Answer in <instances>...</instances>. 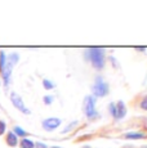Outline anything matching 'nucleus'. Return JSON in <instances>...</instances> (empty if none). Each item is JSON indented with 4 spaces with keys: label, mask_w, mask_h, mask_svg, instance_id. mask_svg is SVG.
Listing matches in <instances>:
<instances>
[{
    "label": "nucleus",
    "mask_w": 147,
    "mask_h": 148,
    "mask_svg": "<svg viewBox=\"0 0 147 148\" xmlns=\"http://www.w3.org/2000/svg\"><path fill=\"white\" fill-rule=\"evenodd\" d=\"M87 57L93 63V66L98 70L104 66V52L101 48H89L87 50Z\"/></svg>",
    "instance_id": "f257e3e1"
},
{
    "label": "nucleus",
    "mask_w": 147,
    "mask_h": 148,
    "mask_svg": "<svg viewBox=\"0 0 147 148\" xmlns=\"http://www.w3.org/2000/svg\"><path fill=\"white\" fill-rule=\"evenodd\" d=\"M18 62V54L13 53L9 56V59H8V62H5V66L3 68V79H4V85L5 88L8 86V82H9V77H10V72H12V68L13 66Z\"/></svg>",
    "instance_id": "f03ea898"
},
{
    "label": "nucleus",
    "mask_w": 147,
    "mask_h": 148,
    "mask_svg": "<svg viewBox=\"0 0 147 148\" xmlns=\"http://www.w3.org/2000/svg\"><path fill=\"white\" fill-rule=\"evenodd\" d=\"M95 98L92 95H88L85 99H84V112H85L87 117H94L97 115V111H95Z\"/></svg>",
    "instance_id": "7ed1b4c3"
},
{
    "label": "nucleus",
    "mask_w": 147,
    "mask_h": 148,
    "mask_svg": "<svg viewBox=\"0 0 147 148\" xmlns=\"http://www.w3.org/2000/svg\"><path fill=\"white\" fill-rule=\"evenodd\" d=\"M110 88L109 84L104 82L102 80V77H97V81H95V85L93 86V93H94L95 97H104L109 93Z\"/></svg>",
    "instance_id": "20e7f679"
},
{
    "label": "nucleus",
    "mask_w": 147,
    "mask_h": 148,
    "mask_svg": "<svg viewBox=\"0 0 147 148\" xmlns=\"http://www.w3.org/2000/svg\"><path fill=\"white\" fill-rule=\"evenodd\" d=\"M10 101H12V103L14 104V107H16V108H18V110L21 111V112L26 113V115H30V113H31V111L23 104V101H22L21 97L17 94V93H14V92L10 93Z\"/></svg>",
    "instance_id": "39448f33"
},
{
    "label": "nucleus",
    "mask_w": 147,
    "mask_h": 148,
    "mask_svg": "<svg viewBox=\"0 0 147 148\" xmlns=\"http://www.w3.org/2000/svg\"><path fill=\"white\" fill-rule=\"evenodd\" d=\"M59 125H61V120L59 119H54V117L47 119V120L43 121V127L45 130H54V129H57Z\"/></svg>",
    "instance_id": "423d86ee"
},
{
    "label": "nucleus",
    "mask_w": 147,
    "mask_h": 148,
    "mask_svg": "<svg viewBox=\"0 0 147 148\" xmlns=\"http://www.w3.org/2000/svg\"><path fill=\"white\" fill-rule=\"evenodd\" d=\"M115 107H116V115H115V117L116 119H123L124 116L126 115V107H125V104H124V102L120 101Z\"/></svg>",
    "instance_id": "0eeeda50"
},
{
    "label": "nucleus",
    "mask_w": 147,
    "mask_h": 148,
    "mask_svg": "<svg viewBox=\"0 0 147 148\" xmlns=\"http://www.w3.org/2000/svg\"><path fill=\"white\" fill-rule=\"evenodd\" d=\"M7 143H8V146H10V147H16L17 146L18 140H17V135L14 134V133H12V132L8 133V135H7Z\"/></svg>",
    "instance_id": "6e6552de"
},
{
    "label": "nucleus",
    "mask_w": 147,
    "mask_h": 148,
    "mask_svg": "<svg viewBox=\"0 0 147 148\" xmlns=\"http://www.w3.org/2000/svg\"><path fill=\"white\" fill-rule=\"evenodd\" d=\"M21 148H35V143L31 142L30 139H22L21 140Z\"/></svg>",
    "instance_id": "1a4fd4ad"
},
{
    "label": "nucleus",
    "mask_w": 147,
    "mask_h": 148,
    "mask_svg": "<svg viewBox=\"0 0 147 148\" xmlns=\"http://www.w3.org/2000/svg\"><path fill=\"white\" fill-rule=\"evenodd\" d=\"M143 136L145 135L142 133H126L125 134V138H128V139H142Z\"/></svg>",
    "instance_id": "9d476101"
},
{
    "label": "nucleus",
    "mask_w": 147,
    "mask_h": 148,
    "mask_svg": "<svg viewBox=\"0 0 147 148\" xmlns=\"http://www.w3.org/2000/svg\"><path fill=\"white\" fill-rule=\"evenodd\" d=\"M14 134H16V135H19V136H25V135H27V134H26V132H25L23 129H21L19 126H16V127H14Z\"/></svg>",
    "instance_id": "9b49d317"
},
{
    "label": "nucleus",
    "mask_w": 147,
    "mask_h": 148,
    "mask_svg": "<svg viewBox=\"0 0 147 148\" xmlns=\"http://www.w3.org/2000/svg\"><path fill=\"white\" fill-rule=\"evenodd\" d=\"M5 66V54L3 52H0V70L3 71V68Z\"/></svg>",
    "instance_id": "f8f14e48"
},
{
    "label": "nucleus",
    "mask_w": 147,
    "mask_h": 148,
    "mask_svg": "<svg viewBox=\"0 0 147 148\" xmlns=\"http://www.w3.org/2000/svg\"><path fill=\"white\" fill-rule=\"evenodd\" d=\"M43 86H44L47 90H49V89H53V88H54V85H53L49 80H44V81H43Z\"/></svg>",
    "instance_id": "ddd939ff"
},
{
    "label": "nucleus",
    "mask_w": 147,
    "mask_h": 148,
    "mask_svg": "<svg viewBox=\"0 0 147 148\" xmlns=\"http://www.w3.org/2000/svg\"><path fill=\"white\" fill-rule=\"evenodd\" d=\"M5 127H7V125H5V122L0 120V135H1V134H4V132H5Z\"/></svg>",
    "instance_id": "4468645a"
},
{
    "label": "nucleus",
    "mask_w": 147,
    "mask_h": 148,
    "mask_svg": "<svg viewBox=\"0 0 147 148\" xmlns=\"http://www.w3.org/2000/svg\"><path fill=\"white\" fill-rule=\"evenodd\" d=\"M110 112H111V115H114V117H115V115H116V107H115L114 103L110 104Z\"/></svg>",
    "instance_id": "2eb2a0df"
},
{
    "label": "nucleus",
    "mask_w": 147,
    "mask_h": 148,
    "mask_svg": "<svg viewBox=\"0 0 147 148\" xmlns=\"http://www.w3.org/2000/svg\"><path fill=\"white\" fill-rule=\"evenodd\" d=\"M141 108H143V110H147V97L142 99V102H141Z\"/></svg>",
    "instance_id": "dca6fc26"
},
{
    "label": "nucleus",
    "mask_w": 147,
    "mask_h": 148,
    "mask_svg": "<svg viewBox=\"0 0 147 148\" xmlns=\"http://www.w3.org/2000/svg\"><path fill=\"white\" fill-rule=\"evenodd\" d=\"M52 102H53V97H49V95H48V97H44V103H45V104H50Z\"/></svg>",
    "instance_id": "f3484780"
},
{
    "label": "nucleus",
    "mask_w": 147,
    "mask_h": 148,
    "mask_svg": "<svg viewBox=\"0 0 147 148\" xmlns=\"http://www.w3.org/2000/svg\"><path fill=\"white\" fill-rule=\"evenodd\" d=\"M76 124H78V122H76V121H74L72 124H70V126H69V127H66V129H63V133H67V132H70V130H71L72 127H74V126H75V125H76Z\"/></svg>",
    "instance_id": "a211bd4d"
},
{
    "label": "nucleus",
    "mask_w": 147,
    "mask_h": 148,
    "mask_svg": "<svg viewBox=\"0 0 147 148\" xmlns=\"http://www.w3.org/2000/svg\"><path fill=\"white\" fill-rule=\"evenodd\" d=\"M35 147H36V148H48V147H47V144L40 143V142H38V143L35 144Z\"/></svg>",
    "instance_id": "6ab92c4d"
},
{
    "label": "nucleus",
    "mask_w": 147,
    "mask_h": 148,
    "mask_svg": "<svg viewBox=\"0 0 147 148\" xmlns=\"http://www.w3.org/2000/svg\"><path fill=\"white\" fill-rule=\"evenodd\" d=\"M135 49H137V50H141V52H145V50H146V48H143V47H138V48H135Z\"/></svg>",
    "instance_id": "aec40b11"
},
{
    "label": "nucleus",
    "mask_w": 147,
    "mask_h": 148,
    "mask_svg": "<svg viewBox=\"0 0 147 148\" xmlns=\"http://www.w3.org/2000/svg\"><path fill=\"white\" fill-rule=\"evenodd\" d=\"M52 148H59V147H52Z\"/></svg>",
    "instance_id": "412c9836"
},
{
    "label": "nucleus",
    "mask_w": 147,
    "mask_h": 148,
    "mask_svg": "<svg viewBox=\"0 0 147 148\" xmlns=\"http://www.w3.org/2000/svg\"><path fill=\"white\" fill-rule=\"evenodd\" d=\"M84 148H89V147H84Z\"/></svg>",
    "instance_id": "4be33fe9"
}]
</instances>
